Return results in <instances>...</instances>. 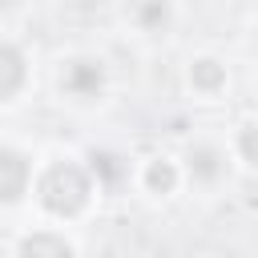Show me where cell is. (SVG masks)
<instances>
[{
    "label": "cell",
    "mask_w": 258,
    "mask_h": 258,
    "mask_svg": "<svg viewBox=\"0 0 258 258\" xmlns=\"http://www.w3.org/2000/svg\"><path fill=\"white\" fill-rule=\"evenodd\" d=\"M93 161H97V169H101L109 181L121 177V157H113V153H93Z\"/></svg>",
    "instance_id": "cell-11"
},
{
    "label": "cell",
    "mask_w": 258,
    "mask_h": 258,
    "mask_svg": "<svg viewBox=\"0 0 258 258\" xmlns=\"http://www.w3.org/2000/svg\"><path fill=\"white\" fill-rule=\"evenodd\" d=\"M20 258H73V250L60 238H52V234H32L20 246Z\"/></svg>",
    "instance_id": "cell-5"
},
{
    "label": "cell",
    "mask_w": 258,
    "mask_h": 258,
    "mask_svg": "<svg viewBox=\"0 0 258 258\" xmlns=\"http://www.w3.org/2000/svg\"><path fill=\"white\" fill-rule=\"evenodd\" d=\"M149 185L161 189V194L173 189V165H169V161H153V165H149Z\"/></svg>",
    "instance_id": "cell-8"
},
{
    "label": "cell",
    "mask_w": 258,
    "mask_h": 258,
    "mask_svg": "<svg viewBox=\"0 0 258 258\" xmlns=\"http://www.w3.org/2000/svg\"><path fill=\"white\" fill-rule=\"evenodd\" d=\"M101 81H105V73H101L97 60H73V64L60 73V85H64V93H73V97H97V93H101Z\"/></svg>",
    "instance_id": "cell-2"
},
{
    "label": "cell",
    "mask_w": 258,
    "mask_h": 258,
    "mask_svg": "<svg viewBox=\"0 0 258 258\" xmlns=\"http://www.w3.org/2000/svg\"><path fill=\"white\" fill-rule=\"evenodd\" d=\"M194 85L198 89H218L222 85V64L218 60H198L194 64Z\"/></svg>",
    "instance_id": "cell-6"
},
{
    "label": "cell",
    "mask_w": 258,
    "mask_h": 258,
    "mask_svg": "<svg viewBox=\"0 0 258 258\" xmlns=\"http://www.w3.org/2000/svg\"><path fill=\"white\" fill-rule=\"evenodd\" d=\"M169 20V8H165V0H145L141 4V24H165Z\"/></svg>",
    "instance_id": "cell-9"
},
{
    "label": "cell",
    "mask_w": 258,
    "mask_h": 258,
    "mask_svg": "<svg viewBox=\"0 0 258 258\" xmlns=\"http://www.w3.org/2000/svg\"><path fill=\"white\" fill-rule=\"evenodd\" d=\"M24 85V56L12 44H0V101Z\"/></svg>",
    "instance_id": "cell-4"
},
{
    "label": "cell",
    "mask_w": 258,
    "mask_h": 258,
    "mask_svg": "<svg viewBox=\"0 0 258 258\" xmlns=\"http://www.w3.org/2000/svg\"><path fill=\"white\" fill-rule=\"evenodd\" d=\"M189 165H194V173L214 177V173H218V153H214V149H194V153H189Z\"/></svg>",
    "instance_id": "cell-7"
},
{
    "label": "cell",
    "mask_w": 258,
    "mask_h": 258,
    "mask_svg": "<svg viewBox=\"0 0 258 258\" xmlns=\"http://www.w3.org/2000/svg\"><path fill=\"white\" fill-rule=\"evenodd\" d=\"M40 198L52 214H77L89 202V177L77 165H52L40 177Z\"/></svg>",
    "instance_id": "cell-1"
},
{
    "label": "cell",
    "mask_w": 258,
    "mask_h": 258,
    "mask_svg": "<svg viewBox=\"0 0 258 258\" xmlns=\"http://www.w3.org/2000/svg\"><path fill=\"white\" fill-rule=\"evenodd\" d=\"M238 149L246 153V161H254V165H258V125L242 129V137H238Z\"/></svg>",
    "instance_id": "cell-10"
},
{
    "label": "cell",
    "mask_w": 258,
    "mask_h": 258,
    "mask_svg": "<svg viewBox=\"0 0 258 258\" xmlns=\"http://www.w3.org/2000/svg\"><path fill=\"white\" fill-rule=\"evenodd\" d=\"M28 185V161L12 149H0V198L4 202H16Z\"/></svg>",
    "instance_id": "cell-3"
}]
</instances>
